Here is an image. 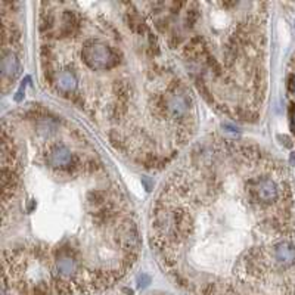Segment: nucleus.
Wrapping results in <instances>:
<instances>
[{
  "label": "nucleus",
  "mask_w": 295,
  "mask_h": 295,
  "mask_svg": "<svg viewBox=\"0 0 295 295\" xmlns=\"http://www.w3.org/2000/svg\"><path fill=\"white\" fill-rule=\"evenodd\" d=\"M292 121H294V126H295V108H294V111H292Z\"/></svg>",
  "instance_id": "0eeeda50"
},
{
  "label": "nucleus",
  "mask_w": 295,
  "mask_h": 295,
  "mask_svg": "<svg viewBox=\"0 0 295 295\" xmlns=\"http://www.w3.org/2000/svg\"><path fill=\"white\" fill-rule=\"evenodd\" d=\"M2 295H89L140 254L133 207L80 129L23 109L2 121Z\"/></svg>",
  "instance_id": "f257e3e1"
},
{
  "label": "nucleus",
  "mask_w": 295,
  "mask_h": 295,
  "mask_svg": "<svg viewBox=\"0 0 295 295\" xmlns=\"http://www.w3.org/2000/svg\"><path fill=\"white\" fill-rule=\"evenodd\" d=\"M151 3L39 5L43 80L134 164L162 168L196 132L189 83L165 51Z\"/></svg>",
  "instance_id": "7ed1b4c3"
},
{
  "label": "nucleus",
  "mask_w": 295,
  "mask_h": 295,
  "mask_svg": "<svg viewBox=\"0 0 295 295\" xmlns=\"http://www.w3.org/2000/svg\"><path fill=\"white\" fill-rule=\"evenodd\" d=\"M263 2L152 3L170 51L202 96L239 121H257L266 89V23Z\"/></svg>",
  "instance_id": "20e7f679"
},
{
  "label": "nucleus",
  "mask_w": 295,
  "mask_h": 295,
  "mask_svg": "<svg viewBox=\"0 0 295 295\" xmlns=\"http://www.w3.org/2000/svg\"><path fill=\"white\" fill-rule=\"evenodd\" d=\"M292 192L258 145L213 139L165 179L149 217L164 273L190 295H289Z\"/></svg>",
  "instance_id": "f03ea898"
},
{
  "label": "nucleus",
  "mask_w": 295,
  "mask_h": 295,
  "mask_svg": "<svg viewBox=\"0 0 295 295\" xmlns=\"http://www.w3.org/2000/svg\"><path fill=\"white\" fill-rule=\"evenodd\" d=\"M2 56H0V71H2V89L6 92L21 71L20 59V33L14 21L9 23V18L2 14Z\"/></svg>",
  "instance_id": "39448f33"
},
{
  "label": "nucleus",
  "mask_w": 295,
  "mask_h": 295,
  "mask_svg": "<svg viewBox=\"0 0 295 295\" xmlns=\"http://www.w3.org/2000/svg\"><path fill=\"white\" fill-rule=\"evenodd\" d=\"M289 89L292 92V95H295V76L291 79V83H289Z\"/></svg>",
  "instance_id": "423d86ee"
}]
</instances>
